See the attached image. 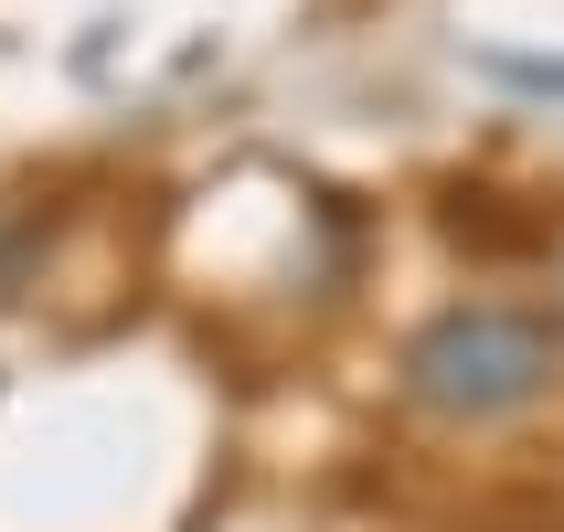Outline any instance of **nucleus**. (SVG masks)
<instances>
[{
	"label": "nucleus",
	"mask_w": 564,
	"mask_h": 532,
	"mask_svg": "<svg viewBox=\"0 0 564 532\" xmlns=\"http://www.w3.org/2000/svg\"><path fill=\"white\" fill-rule=\"evenodd\" d=\"M564 383V330L511 298H458L405 341V394L447 426H501Z\"/></svg>",
	"instance_id": "nucleus-1"
}]
</instances>
